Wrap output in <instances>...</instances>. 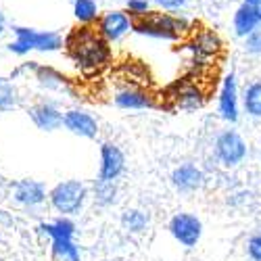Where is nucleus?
I'll use <instances>...</instances> for the list:
<instances>
[{"instance_id": "obj_1", "label": "nucleus", "mask_w": 261, "mask_h": 261, "mask_svg": "<svg viewBox=\"0 0 261 261\" xmlns=\"http://www.w3.org/2000/svg\"><path fill=\"white\" fill-rule=\"evenodd\" d=\"M65 44L69 48L71 59L86 69H98L111 57V50L107 46V38L88 25L73 30L65 40Z\"/></svg>"}, {"instance_id": "obj_2", "label": "nucleus", "mask_w": 261, "mask_h": 261, "mask_svg": "<svg viewBox=\"0 0 261 261\" xmlns=\"http://www.w3.org/2000/svg\"><path fill=\"white\" fill-rule=\"evenodd\" d=\"M132 28L150 38H163V40H178L184 32H188V23L184 19L171 17L167 13H142L136 15V21H132Z\"/></svg>"}, {"instance_id": "obj_3", "label": "nucleus", "mask_w": 261, "mask_h": 261, "mask_svg": "<svg viewBox=\"0 0 261 261\" xmlns=\"http://www.w3.org/2000/svg\"><path fill=\"white\" fill-rule=\"evenodd\" d=\"M88 197V188H86L80 180H65L61 184H57L50 192H48V199L50 205L63 213V215H71L77 213Z\"/></svg>"}, {"instance_id": "obj_4", "label": "nucleus", "mask_w": 261, "mask_h": 261, "mask_svg": "<svg viewBox=\"0 0 261 261\" xmlns=\"http://www.w3.org/2000/svg\"><path fill=\"white\" fill-rule=\"evenodd\" d=\"M40 230L48 234L53 238V251L55 255L69 259V261H80V251L73 245V234H75V224L67 217H61V220L53 222V224H42Z\"/></svg>"}, {"instance_id": "obj_5", "label": "nucleus", "mask_w": 261, "mask_h": 261, "mask_svg": "<svg viewBox=\"0 0 261 261\" xmlns=\"http://www.w3.org/2000/svg\"><path fill=\"white\" fill-rule=\"evenodd\" d=\"M15 34H17V42H13L9 48L17 55H25L32 48H38V50H57V48H61V38L53 32L38 34L34 30L15 28Z\"/></svg>"}, {"instance_id": "obj_6", "label": "nucleus", "mask_w": 261, "mask_h": 261, "mask_svg": "<svg viewBox=\"0 0 261 261\" xmlns=\"http://www.w3.org/2000/svg\"><path fill=\"white\" fill-rule=\"evenodd\" d=\"M169 232L182 247H197L203 234V224L197 215L192 213H176L169 222Z\"/></svg>"}, {"instance_id": "obj_7", "label": "nucleus", "mask_w": 261, "mask_h": 261, "mask_svg": "<svg viewBox=\"0 0 261 261\" xmlns=\"http://www.w3.org/2000/svg\"><path fill=\"white\" fill-rule=\"evenodd\" d=\"M245 155H247V144H245L241 134L228 129V132H222L220 136H217V140H215V157L220 159L222 165L234 167V165H238L245 159Z\"/></svg>"}, {"instance_id": "obj_8", "label": "nucleus", "mask_w": 261, "mask_h": 261, "mask_svg": "<svg viewBox=\"0 0 261 261\" xmlns=\"http://www.w3.org/2000/svg\"><path fill=\"white\" fill-rule=\"evenodd\" d=\"M123 169H125V157L121 153V148L111 144V142H105L100 146V171H98V178L115 182L123 173Z\"/></svg>"}, {"instance_id": "obj_9", "label": "nucleus", "mask_w": 261, "mask_h": 261, "mask_svg": "<svg viewBox=\"0 0 261 261\" xmlns=\"http://www.w3.org/2000/svg\"><path fill=\"white\" fill-rule=\"evenodd\" d=\"M63 125L67 127L71 134L82 136V138H96V134H98L96 119L86 111H67L63 115Z\"/></svg>"}, {"instance_id": "obj_10", "label": "nucleus", "mask_w": 261, "mask_h": 261, "mask_svg": "<svg viewBox=\"0 0 261 261\" xmlns=\"http://www.w3.org/2000/svg\"><path fill=\"white\" fill-rule=\"evenodd\" d=\"M13 197L23 207H38L46 201V188L38 180H21L15 184Z\"/></svg>"}, {"instance_id": "obj_11", "label": "nucleus", "mask_w": 261, "mask_h": 261, "mask_svg": "<svg viewBox=\"0 0 261 261\" xmlns=\"http://www.w3.org/2000/svg\"><path fill=\"white\" fill-rule=\"evenodd\" d=\"M203 171L192 165V163H184L180 167H176L171 171V184L173 188H178L180 192H192L203 186Z\"/></svg>"}, {"instance_id": "obj_12", "label": "nucleus", "mask_w": 261, "mask_h": 261, "mask_svg": "<svg viewBox=\"0 0 261 261\" xmlns=\"http://www.w3.org/2000/svg\"><path fill=\"white\" fill-rule=\"evenodd\" d=\"M220 113L226 121L238 119V88H236V77L234 73L226 75L222 90H220Z\"/></svg>"}, {"instance_id": "obj_13", "label": "nucleus", "mask_w": 261, "mask_h": 261, "mask_svg": "<svg viewBox=\"0 0 261 261\" xmlns=\"http://www.w3.org/2000/svg\"><path fill=\"white\" fill-rule=\"evenodd\" d=\"M30 117L40 129H44V132H55V129H59L63 125V115L59 113V109L53 105H46V102L32 107Z\"/></svg>"}, {"instance_id": "obj_14", "label": "nucleus", "mask_w": 261, "mask_h": 261, "mask_svg": "<svg viewBox=\"0 0 261 261\" xmlns=\"http://www.w3.org/2000/svg\"><path fill=\"white\" fill-rule=\"evenodd\" d=\"M129 28H132V21H129V17L125 13H121V11H113V13H107L100 19L98 32L107 40H119L125 32H129Z\"/></svg>"}, {"instance_id": "obj_15", "label": "nucleus", "mask_w": 261, "mask_h": 261, "mask_svg": "<svg viewBox=\"0 0 261 261\" xmlns=\"http://www.w3.org/2000/svg\"><path fill=\"white\" fill-rule=\"evenodd\" d=\"M115 105L121 109H150L155 107L153 98L146 92L138 90V88H123L115 94Z\"/></svg>"}, {"instance_id": "obj_16", "label": "nucleus", "mask_w": 261, "mask_h": 261, "mask_svg": "<svg viewBox=\"0 0 261 261\" xmlns=\"http://www.w3.org/2000/svg\"><path fill=\"white\" fill-rule=\"evenodd\" d=\"M259 23H261V17H259L257 7H251V5H247V3H245L241 9H238L236 15H234V30H236L238 36L251 34Z\"/></svg>"}, {"instance_id": "obj_17", "label": "nucleus", "mask_w": 261, "mask_h": 261, "mask_svg": "<svg viewBox=\"0 0 261 261\" xmlns=\"http://www.w3.org/2000/svg\"><path fill=\"white\" fill-rule=\"evenodd\" d=\"M176 105L184 111H194V109L203 107V92L197 86H184V88L176 94Z\"/></svg>"}, {"instance_id": "obj_18", "label": "nucleus", "mask_w": 261, "mask_h": 261, "mask_svg": "<svg viewBox=\"0 0 261 261\" xmlns=\"http://www.w3.org/2000/svg\"><path fill=\"white\" fill-rule=\"evenodd\" d=\"M220 48H222V42L213 32H203L197 40L192 42V50L197 55H201V57H211L215 53H220Z\"/></svg>"}, {"instance_id": "obj_19", "label": "nucleus", "mask_w": 261, "mask_h": 261, "mask_svg": "<svg viewBox=\"0 0 261 261\" xmlns=\"http://www.w3.org/2000/svg\"><path fill=\"white\" fill-rule=\"evenodd\" d=\"M121 226H123V230L132 232V234H140L148 226V217L140 209H125L121 215Z\"/></svg>"}, {"instance_id": "obj_20", "label": "nucleus", "mask_w": 261, "mask_h": 261, "mask_svg": "<svg viewBox=\"0 0 261 261\" xmlns=\"http://www.w3.org/2000/svg\"><path fill=\"white\" fill-rule=\"evenodd\" d=\"M115 197H117V186L115 182L111 180H96L94 182V199L98 205H113L115 203Z\"/></svg>"}, {"instance_id": "obj_21", "label": "nucleus", "mask_w": 261, "mask_h": 261, "mask_svg": "<svg viewBox=\"0 0 261 261\" xmlns=\"http://www.w3.org/2000/svg\"><path fill=\"white\" fill-rule=\"evenodd\" d=\"M245 109L251 117H261V82L251 84L245 92Z\"/></svg>"}, {"instance_id": "obj_22", "label": "nucleus", "mask_w": 261, "mask_h": 261, "mask_svg": "<svg viewBox=\"0 0 261 261\" xmlns=\"http://www.w3.org/2000/svg\"><path fill=\"white\" fill-rule=\"evenodd\" d=\"M19 96H17V88L5 77H0V109L3 111H9L17 105Z\"/></svg>"}, {"instance_id": "obj_23", "label": "nucleus", "mask_w": 261, "mask_h": 261, "mask_svg": "<svg viewBox=\"0 0 261 261\" xmlns=\"http://www.w3.org/2000/svg\"><path fill=\"white\" fill-rule=\"evenodd\" d=\"M75 17L84 23H90L96 17V5L94 0H75Z\"/></svg>"}, {"instance_id": "obj_24", "label": "nucleus", "mask_w": 261, "mask_h": 261, "mask_svg": "<svg viewBox=\"0 0 261 261\" xmlns=\"http://www.w3.org/2000/svg\"><path fill=\"white\" fill-rule=\"evenodd\" d=\"M247 53L251 55H261V30H253L251 34H247Z\"/></svg>"}, {"instance_id": "obj_25", "label": "nucleus", "mask_w": 261, "mask_h": 261, "mask_svg": "<svg viewBox=\"0 0 261 261\" xmlns=\"http://www.w3.org/2000/svg\"><path fill=\"white\" fill-rule=\"evenodd\" d=\"M247 249H249V255H251L253 261H261V234H257V236L251 238Z\"/></svg>"}, {"instance_id": "obj_26", "label": "nucleus", "mask_w": 261, "mask_h": 261, "mask_svg": "<svg viewBox=\"0 0 261 261\" xmlns=\"http://www.w3.org/2000/svg\"><path fill=\"white\" fill-rule=\"evenodd\" d=\"M127 11L132 15H142L148 11V3L146 0H127Z\"/></svg>"}, {"instance_id": "obj_27", "label": "nucleus", "mask_w": 261, "mask_h": 261, "mask_svg": "<svg viewBox=\"0 0 261 261\" xmlns=\"http://www.w3.org/2000/svg\"><path fill=\"white\" fill-rule=\"evenodd\" d=\"M157 3L163 7V9H180L186 0H157Z\"/></svg>"}, {"instance_id": "obj_28", "label": "nucleus", "mask_w": 261, "mask_h": 261, "mask_svg": "<svg viewBox=\"0 0 261 261\" xmlns=\"http://www.w3.org/2000/svg\"><path fill=\"white\" fill-rule=\"evenodd\" d=\"M247 5H251V7H259L261 5V0H245Z\"/></svg>"}, {"instance_id": "obj_29", "label": "nucleus", "mask_w": 261, "mask_h": 261, "mask_svg": "<svg viewBox=\"0 0 261 261\" xmlns=\"http://www.w3.org/2000/svg\"><path fill=\"white\" fill-rule=\"evenodd\" d=\"M3 30H5V17H3V13H0V34H3Z\"/></svg>"}, {"instance_id": "obj_30", "label": "nucleus", "mask_w": 261, "mask_h": 261, "mask_svg": "<svg viewBox=\"0 0 261 261\" xmlns=\"http://www.w3.org/2000/svg\"><path fill=\"white\" fill-rule=\"evenodd\" d=\"M257 11H259V17H261V5H259V7H257Z\"/></svg>"}]
</instances>
